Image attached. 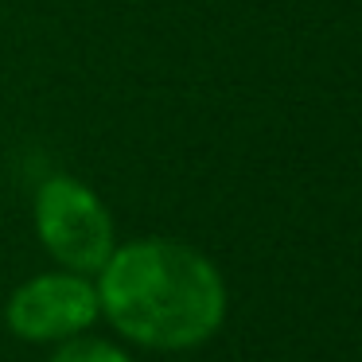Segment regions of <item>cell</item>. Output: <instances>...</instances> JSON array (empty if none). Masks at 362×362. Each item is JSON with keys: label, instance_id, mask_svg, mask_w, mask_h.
<instances>
[{"label": "cell", "instance_id": "obj_1", "mask_svg": "<svg viewBox=\"0 0 362 362\" xmlns=\"http://www.w3.org/2000/svg\"><path fill=\"white\" fill-rule=\"evenodd\" d=\"M94 284L113 331L148 351L203 346L226 320V281L218 265L172 238L113 245Z\"/></svg>", "mask_w": 362, "mask_h": 362}, {"label": "cell", "instance_id": "obj_2", "mask_svg": "<svg viewBox=\"0 0 362 362\" xmlns=\"http://www.w3.org/2000/svg\"><path fill=\"white\" fill-rule=\"evenodd\" d=\"M35 234L43 250L63 269L82 276H98V269L110 261L117 234L105 203L71 175H51L35 191Z\"/></svg>", "mask_w": 362, "mask_h": 362}, {"label": "cell", "instance_id": "obj_3", "mask_svg": "<svg viewBox=\"0 0 362 362\" xmlns=\"http://www.w3.org/2000/svg\"><path fill=\"white\" fill-rule=\"evenodd\" d=\"M102 320L94 276L71 273H40L24 281L4 304V323L24 343H63V339L86 335Z\"/></svg>", "mask_w": 362, "mask_h": 362}, {"label": "cell", "instance_id": "obj_4", "mask_svg": "<svg viewBox=\"0 0 362 362\" xmlns=\"http://www.w3.org/2000/svg\"><path fill=\"white\" fill-rule=\"evenodd\" d=\"M51 362H133V354H125L117 343H105V339H98L86 331V335L55 343Z\"/></svg>", "mask_w": 362, "mask_h": 362}]
</instances>
